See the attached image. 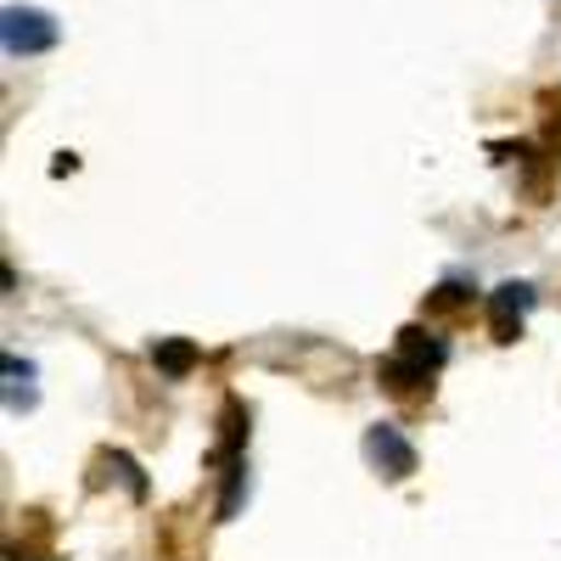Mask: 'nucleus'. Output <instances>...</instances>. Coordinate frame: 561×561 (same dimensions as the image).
Instances as JSON below:
<instances>
[{"label":"nucleus","mask_w":561,"mask_h":561,"mask_svg":"<svg viewBox=\"0 0 561 561\" xmlns=\"http://www.w3.org/2000/svg\"><path fill=\"white\" fill-rule=\"evenodd\" d=\"M365 466L377 472L382 483H404V478H415V444L393 427V421H370L365 427Z\"/></svg>","instance_id":"obj_1"},{"label":"nucleus","mask_w":561,"mask_h":561,"mask_svg":"<svg viewBox=\"0 0 561 561\" xmlns=\"http://www.w3.org/2000/svg\"><path fill=\"white\" fill-rule=\"evenodd\" d=\"M62 39L57 18L39 12V7H7L0 12V45H7V57H39L51 51V45Z\"/></svg>","instance_id":"obj_2"},{"label":"nucleus","mask_w":561,"mask_h":561,"mask_svg":"<svg viewBox=\"0 0 561 561\" xmlns=\"http://www.w3.org/2000/svg\"><path fill=\"white\" fill-rule=\"evenodd\" d=\"M534 304H539V293L528 287V280H500V287L489 293V332H494V343H517Z\"/></svg>","instance_id":"obj_3"},{"label":"nucleus","mask_w":561,"mask_h":561,"mask_svg":"<svg viewBox=\"0 0 561 561\" xmlns=\"http://www.w3.org/2000/svg\"><path fill=\"white\" fill-rule=\"evenodd\" d=\"M377 388L382 393H393V399H410V404H421L433 393V370H421V365H410V359H382L377 365Z\"/></svg>","instance_id":"obj_4"},{"label":"nucleus","mask_w":561,"mask_h":561,"mask_svg":"<svg viewBox=\"0 0 561 561\" xmlns=\"http://www.w3.org/2000/svg\"><path fill=\"white\" fill-rule=\"evenodd\" d=\"M393 354L410 359V365H421V370H433V377L449 365V343H444L438 332H427V325H404L399 343H393Z\"/></svg>","instance_id":"obj_5"},{"label":"nucleus","mask_w":561,"mask_h":561,"mask_svg":"<svg viewBox=\"0 0 561 561\" xmlns=\"http://www.w3.org/2000/svg\"><path fill=\"white\" fill-rule=\"evenodd\" d=\"M197 359H203V348H197L192 337H158V343H152V365L163 370L169 382L192 377V370H197Z\"/></svg>","instance_id":"obj_6"},{"label":"nucleus","mask_w":561,"mask_h":561,"mask_svg":"<svg viewBox=\"0 0 561 561\" xmlns=\"http://www.w3.org/2000/svg\"><path fill=\"white\" fill-rule=\"evenodd\" d=\"M466 304H472V287H466V280H444V287L427 293V309H433V314H438V309L455 314V309H466Z\"/></svg>","instance_id":"obj_7"},{"label":"nucleus","mask_w":561,"mask_h":561,"mask_svg":"<svg viewBox=\"0 0 561 561\" xmlns=\"http://www.w3.org/2000/svg\"><path fill=\"white\" fill-rule=\"evenodd\" d=\"M102 460H107V466H113V472L124 478V489H129V500H147V478H140V466H135V460H129L124 449H107Z\"/></svg>","instance_id":"obj_8"},{"label":"nucleus","mask_w":561,"mask_h":561,"mask_svg":"<svg viewBox=\"0 0 561 561\" xmlns=\"http://www.w3.org/2000/svg\"><path fill=\"white\" fill-rule=\"evenodd\" d=\"M34 404H39L34 382H7V410H34Z\"/></svg>","instance_id":"obj_9"},{"label":"nucleus","mask_w":561,"mask_h":561,"mask_svg":"<svg viewBox=\"0 0 561 561\" xmlns=\"http://www.w3.org/2000/svg\"><path fill=\"white\" fill-rule=\"evenodd\" d=\"M73 169H79V158H73V152H62V158L51 163V174H73Z\"/></svg>","instance_id":"obj_10"}]
</instances>
